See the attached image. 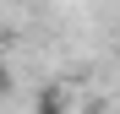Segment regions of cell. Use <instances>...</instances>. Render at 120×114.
Segmentation results:
<instances>
[{"label": "cell", "mask_w": 120, "mask_h": 114, "mask_svg": "<svg viewBox=\"0 0 120 114\" xmlns=\"http://www.w3.org/2000/svg\"><path fill=\"white\" fill-rule=\"evenodd\" d=\"M33 114H71V92L60 87V82L38 87V103H33Z\"/></svg>", "instance_id": "6da1fadb"}, {"label": "cell", "mask_w": 120, "mask_h": 114, "mask_svg": "<svg viewBox=\"0 0 120 114\" xmlns=\"http://www.w3.org/2000/svg\"><path fill=\"white\" fill-rule=\"evenodd\" d=\"M11 87H16V76H11V65H6V60H0V103L11 98Z\"/></svg>", "instance_id": "7a4b0ae2"}]
</instances>
